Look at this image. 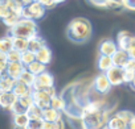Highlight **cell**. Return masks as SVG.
Returning a JSON list of instances; mask_svg holds the SVG:
<instances>
[{
    "label": "cell",
    "instance_id": "6da1fadb",
    "mask_svg": "<svg viewBox=\"0 0 135 129\" xmlns=\"http://www.w3.org/2000/svg\"><path fill=\"white\" fill-rule=\"evenodd\" d=\"M93 26L85 17H77L72 20L66 28V36L74 44H85L91 38Z\"/></svg>",
    "mask_w": 135,
    "mask_h": 129
},
{
    "label": "cell",
    "instance_id": "7a4b0ae2",
    "mask_svg": "<svg viewBox=\"0 0 135 129\" xmlns=\"http://www.w3.org/2000/svg\"><path fill=\"white\" fill-rule=\"evenodd\" d=\"M8 34L12 37H23V38H32L38 36V28L35 20L31 19H20L19 23L8 29Z\"/></svg>",
    "mask_w": 135,
    "mask_h": 129
},
{
    "label": "cell",
    "instance_id": "3957f363",
    "mask_svg": "<svg viewBox=\"0 0 135 129\" xmlns=\"http://www.w3.org/2000/svg\"><path fill=\"white\" fill-rule=\"evenodd\" d=\"M109 109L103 108L98 112L84 115L82 116V125L84 129H103L107 124L111 116H109Z\"/></svg>",
    "mask_w": 135,
    "mask_h": 129
},
{
    "label": "cell",
    "instance_id": "277c9868",
    "mask_svg": "<svg viewBox=\"0 0 135 129\" xmlns=\"http://www.w3.org/2000/svg\"><path fill=\"white\" fill-rule=\"evenodd\" d=\"M56 95L57 94H56V90H54V86H53V87H48V88H44V90H33L32 98H33V101H35L36 105L45 109V108L50 107L52 98L56 96Z\"/></svg>",
    "mask_w": 135,
    "mask_h": 129
},
{
    "label": "cell",
    "instance_id": "5b68a950",
    "mask_svg": "<svg viewBox=\"0 0 135 129\" xmlns=\"http://www.w3.org/2000/svg\"><path fill=\"white\" fill-rule=\"evenodd\" d=\"M45 12H46V8L40 2L35 0L33 3H31V4H28L23 8V17L37 21V20H40L45 16Z\"/></svg>",
    "mask_w": 135,
    "mask_h": 129
},
{
    "label": "cell",
    "instance_id": "8992f818",
    "mask_svg": "<svg viewBox=\"0 0 135 129\" xmlns=\"http://www.w3.org/2000/svg\"><path fill=\"white\" fill-rule=\"evenodd\" d=\"M111 87H113V84H111V82L109 80L106 73L98 74V75L94 78V80H93V88H94V91L98 92L99 95H106V94H109V92L111 91Z\"/></svg>",
    "mask_w": 135,
    "mask_h": 129
},
{
    "label": "cell",
    "instance_id": "52a82bcc",
    "mask_svg": "<svg viewBox=\"0 0 135 129\" xmlns=\"http://www.w3.org/2000/svg\"><path fill=\"white\" fill-rule=\"evenodd\" d=\"M109 80L111 82L113 87H117V86H122L124 82V69L123 67H118V66H114L111 67L107 73H106Z\"/></svg>",
    "mask_w": 135,
    "mask_h": 129
},
{
    "label": "cell",
    "instance_id": "ba28073f",
    "mask_svg": "<svg viewBox=\"0 0 135 129\" xmlns=\"http://www.w3.org/2000/svg\"><path fill=\"white\" fill-rule=\"evenodd\" d=\"M33 104H35V101H33L32 95H31V96H23V98H19V99L16 100L15 105L12 107L11 112H12L13 115H16V113H27L28 109H29Z\"/></svg>",
    "mask_w": 135,
    "mask_h": 129
},
{
    "label": "cell",
    "instance_id": "9c48e42d",
    "mask_svg": "<svg viewBox=\"0 0 135 129\" xmlns=\"http://www.w3.org/2000/svg\"><path fill=\"white\" fill-rule=\"evenodd\" d=\"M53 83H54V79H53V75L48 71L40 74L36 77V80H35V84H33V90H44V88H48V87H53Z\"/></svg>",
    "mask_w": 135,
    "mask_h": 129
},
{
    "label": "cell",
    "instance_id": "30bf717a",
    "mask_svg": "<svg viewBox=\"0 0 135 129\" xmlns=\"http://www.w3.org/2000/svg\"><path fill=\"white\" fill-rule=\"evenodd\" d=\"M118 49H119L118 47V44L115 41L110 40V38L102 40L99 42V45H98V51H99L101 55H110V57H113L117 53Z\"/></svg>",
    "mask_w": 135,
    "mask_h": 129
},
{
    "label": "cell",
    "instance_id": "8fae6325",
    "mask_svg": "<svg viewBox=\"0 0 135 129\" xmlns=\"http://www.w3.org/2000/svg\"><path fill=\"white\" fill-rule=\"evenodd\" d=\"M17 99L19 98L16 96V94L13 91L2 92V94H0V105H2V108L6 109V111H11Z\"/></svg>",
    "mask_w": 135,
    "mask_h": 129
},
{
    "label": "cell",
    "instance_id": "7c38bea8",
    "mask_svg": "<svg viewBox=\"0 0 135 129\" xmlns=\"http://www.w3.org/2000/svg\"><path fill=\"white\" fill-rule=\"evenodd\" d=\"M25 64L23 62H9L8 63V67H7V75H9L13 79H19L21 77V74L25 71Z\"/></svg>",
    "mask_w": 135,
    "mask_h": 129
},
{
    "label": "cell",
    "instance_id": "4fadbf2b",
    "mask_svg": "<svg viewBox=\"0 0 135 129\" xmlns=\"http://www.w3.org/2000/svg\"><path fill=\"white\" fill-rule=\"evenodd\" d=\"M130 59H131L130 54H128L126 50H123V49H118V50H117V53L113 55L114 66L123 67V69L127 66V63H128V61H130Z\"/></svg>",
    "mask_w": 135,
    "mask_h": 129
},
{
    "label": "cell",
    "instance_id": "5bb4252c",
    "mask_svg": "<svg viewBox=\"0 0 135 129\" xmlns=\"http://www.w3.org/2000/svg\"><path fill=\"white\" fill-rule=\"evenodd\" d=\"M132 38H134V36H132L131 33H128L127 30H120V32L118 33V36H117V44H118V47H119V49H123V50L127 51V49H128V46H130Z\"/></svg>",
    "mask_w": 135,
    "mask_h": 129
},
{
    "label": "cell",
    "instance_id": "9a60e30c",
    "mask_svg": "<svg viewBox=\"0 0 135 129\" xmlns=\"http://www.w3.org/2000/svg\"><path fill=\"white\" fill-rule=\"evenodd\" d=\"M107 125L110 126V129H128V122L118 112L110 117Z\"/></svg>",
    "mask_w": 135,
    "mask_h": 129
},
{
    "label": "cell",
    "instance_id": "2e32d148",
    "mask_svg": "<svg viewBox=\"0 0 135 129\" xmlns=\"http://www.w3.org/2000/svg\"><path fill=\"white\" fill-rule=\"evenodd\" d=\"M97 66H98L101 73H107L111 67H114L113 57H110V55H101L99 54L98 61H97Z\"/></svg>",
    "mask_w": 135,
    "mask_h": 129
},
{
    "label": "cell",
    "instance_id": "e0dca14e",
    "mask_svg": "<svg viewBox=\"0 0 135 129\" xmlns=\"http://www.w3.org/2000/svg\"><path fill=\"white\" fill-rule=\"evenodd\" d=\"M16 82H17L16 79L11 78V77L7 75V74H3L2 78H0V91H2V92H9V91H13Z\"/></svg>",
    "mask_w": 135,
    "mask_h": 129
},
{
    "label": "cell",
    "instance_id": "ac0fdd59",
    "mask_svg": "<svg viewBox=\"0 0 135 129\" xmlns=\"http://www.w3.org/2000/svg\"><path fill=\"white\" fill-rule=\"evenodd\" d=\"M13 92L16 94L17 98H23V96H31L33 94V87L17 80L16 84H15V88H13Z\"/></svg>",
    "mask_w": 135,
    "mask_h": 129
},
{
    "label": "cell",
    "instance_id": "d6986e66",
    "mask_svg": "<svg viewBox=\"0 0 135 129\" xmlns=\"http://www.w3.org/2000/svg\"><path fill=\"white\" fill-rule=\"evenodd\" d=\"M60 119H62V112L58 109H54L52 107L45 108L42 112V120L44 121H58Z\"/></svg>",
    "mask_w": 135,
    "mask_h": 129
},
{
    "label": "cell",
    "instance_id": "ffe728a7",
    "mask_svg": "<svg viewBox=\"0 0 135 129\" xmlns=\"http://www.w3.org/2000/svg\"><path fill=\"white\" fill-rule=\"evenodd\" d=\"M36 59L40 61V62L44 63V64H49L50 61H52V50H50L46 45L42 46V47L36 53Z\"/></svg>",
    "mask_w": 135,
    "mask_h": 129
},
{
    "label": "cell",
    "instance_id": "44dd1931",
    "mask_svg": "<svg viewBox=\"0 0 135 129\" xmlns=\"http://www.w3.org/2000/svg\"><path fill=\"white\" fill-rule=\"evenodd\" d=\"M12 49H13V37L7 33V36H4L0 40V53L8 54Z\"/></svg>",
    "mask_w": 135,
    "mask_h": 129
},
{
    "label": "cell",
    "instance_id": "7402d4cb",
    "mask_svg": "<svg viewBox=\"0 0 135 129\" xmlns=\"http://www.w3.org/2000/svg\"><path fill=\"white\" fill-rule=\"evenodd\" d=\"M46 44H45V41L42 40V37H40V36H36V37H32V38H29V46H28V50H31V51H33L35 54L42 47V46H45Z\"/></svg>",
    "mask_w": 135,
    "mask_h": 129
},
{
    "label": "cell",
    "instance_id": "603a6c76",
    "mask_svg": "<svg viewBox=\"0 0 135 129\" xmlns=\"http://www.w3.org/2000/svg\"><path fill=\"white\" fill-rule=\"evenodd\" d=\"M27 70H29L32 74H35L37 77V75H40V74H42V73L46 71V64H44V63H41L40 61L36 59L35 62H32L31 64H28Z\"/></svg>",
    "mask_w": 135,
    "mask_h": 129
},
{
    "label": "cell",
    "instance_id": "cb8c5ba5",
    "mask_svg": "<svg viewBox=\"0 0 135 129\" xmlns=\"http://www.w3.org/2000/svg\"><path fill=\"white\" fill-rule=\"evenodd\" d=\"M29 46V40L23 38V37H13V49L19 50L20 53H24L28 50Z\"/></svg>",
    "mask_w": 135,
    "mask_h": 129
},
{
    "label": "cell",
    "instance_id": "d4e9b609",
    "mask_svg": "<svg viewBox=\"0 0 135 129\" xmlns=\"http://www.w3.org/2000/svg\"><path fill=\"white\" fill-rule=\"evenodd\" d=\"M66 105H68V103H66V100L64 99V96H58V95H56V96L52 98V104H50L52 108L58 109V111H61V112H65Z\"/></svg>",
    "mask_w": 135,
    "mask_h": 129
},
{
    "label": "cell",
    "instance_id": "484cf974",
    "mask_svg": "<svg viewBox=\"0 0 135 129\" xmlns=\"http://www.w3.org/2000/svg\"><path fill=\"white\" fill-rule=\"evenodd\" d=\"M29 120H31V119H29V116H28L27 113H16V115H13V119H12L13 125L24 126V128H27Z\"/></svg>",
    "mask_w": 135,
    "mask_h": 129
},
{
    "label": "cell",
    "instance_id": "4316f807",
    "mask_svg": "<svg viewBox=\"0 0 135 129\" xmlns=\"http://www.w3.org/2000/svg\"><path fill=\"white\" fill-rule=\"evenodd\" d=\"M42 112H44L42 108H40L38 105L33 104V105L28 109L27 115L29 116L31 120H42Z\"/></svg>",
    "mask_w": 135,
    "mask_h": 129
},
{
    "label": "cell",
    "instance_id": "83f0119b",
    "mask_svg": "<svg viewBox=\"0 0 135 129\" xmlns=\"http://www.w3.org/2000/svg\"><path fill=\"white\" fill-rule=\"evenodd\" d=\"M17 80H20V82H23V83H25V84H28V86L33 87L35 80H36V75H35V74H32L29 70H27V69H25V71L21 74V77H20Z\"/></svg>",
    "mask_w": 135,
    "mask_h": 129
},
{
    "label": "cell",
    "instance_id": "f1b7e54d",
    "mask_svg": "<svg viewBox=\"0 0 135 129\" xmlns=\"http://www.w3.org/2000/svg\"><path fill=\"white\" fill-rule=\"evenodd\" d=\"M42 129H65V121L64 119H60L58 121H44Z\"/></svg>",
    "mask_w": 135,
    "mask_h": 129
},
{
    "label": "cell",
    "instance_id": "f546056e",
    "mask_svg": "<svg viewBox=\"0 0 135 129\" xmlns=\"http://www.w3.org/2000/svg\"><path fill=\"white\" fill-rule=\"evenodd\" d=\"M36 61V54L31 50H27L24 53H21V62L25 64V67L28 66V64H31L32 62Z\"/></svg>",
    "mask_w": 135,
    "mask_h": 129
},
{
    "label": "cell",
    "instance_id": "4dcf8cb0",
    "mask_svg": "<svg viewBox=\"0 0 135 129\" xmlns=\"http://www.w3.org/2000/svg\"><path fill=\"white\" fill-rule=\"evenodd\" d=\"M8 63H9V61H8V58H7V54L0 53V73H2V75L7 73Z\"/></svg>",
    "mask_w": 135,
    "mask_h": 129
},
{
    "label": "cell",
    "instance_id": "1f68e13d",
    "mask_svg": "<svg viewBox=\"0 0 135 129\" xmlns=\"http://www.w3.org/2000/svg\"><path fill=\"white\" fill-rule=\"evenodd\" d=\"M7 58H8L9 62H21V53L16 49H12L7 54Z\"/></svg>",
    "mask_w": 135,
    "mask_h": 129
},
{
    "label": "cell",
    "instance_id": "d6a6232c",
    "mask_svg": "<svg viewBox=\"0 0 135 129\" xmlns=\"http://www.w3.org/2000/svg\"><path fill=\"white\" fill-rule=\"evenodd\" d=\"M134 79H135V70L126 67V69H124V82H126L127 84H131Z\"/></svg>",
    "mask_w": 135,
    "mask_h": 129
},
{
    "label": "cell",
    "instance_id": "836d02e7",
    "mask_svg": "<svg viewBox=\"0 0 135 129\" xmlns=\"http://www.w3.org/2000/svg\"><path fill=\"white\" fill-rule=\"evenodd\" d=\"M44 120H29L27 129H42Z\"/></svg>",
    "mask_w": 135,
    "mask_h": 129
},
{
    "label": "cell",
    "instance_id": "e575fe53",
    "mask_svg": "<svg viewBox=\"0 0 135 129\" xmlns=\"http://www.w3.org/2000/svg\"><path fill=\"white\" fill-rule=\"evenodd\" d=\"M88 2L94 6V7H98V8H107L109 7V3L110 0H88Z\"/></svg>",
    "mask_w": 135,
    "mask_h": 129
},
{
    "label": "cell",
    "instance_id": "d590c367",
    "mask_svg": "<svg viewBox=\"0 0 135 129\" xmlns=\"http://www.w3.org/2000/svg\"><path fill=\"white\" fill-rule=\"evenodd\" d=\"M122 2H123L124 9H128V11H135V0H122Z\"/></svg>",
    "mask_w": 135,
    "mask_h": 129
},
{
    "label": "cell",
    "instance_id": "8d00e7d4",
    "mask_svg": "<svg viewBox=\"0 0 135 129\" xmlns=\"http://www.w3.org/2000/svg\"><path fill=\"white\" fill-rule=\"evenodd\" d=\"M37 2H40L46 9H52V8H54V7L57 6L53 0H37Z\"/></svg>",
    "mask_w": 135,
    "mask_h": 129
},
{
    "label": "cell",
    "instance_id": "74e56055",
    "mask_svg": "<svg viewBox=\"0 0 135 129\" xmlns=\"http://www.w3.org/2000/svg\"><path fill=\"white\" fill-rule=\"evenodd\" d=\"M19 2L21 3V6L23 7H25V6H28V4H31V3H33L35 0H19Z\"/></svg>",
    "mask_w": 135,
    "mask_h": 129
},
{
    "label": "cell",
    "instance_id": "f35d334b",
    "mask_svg": "<svg viewBox=\"0 0 135 129\" xmlns=\"http://www.w3.org/2000/svg\"><path fill=\"white\" fill-rule=\"evenodd\" d=\"M128 129H135V117L130 121V124H128Z\"/></svg>",
    "mask_w": 135,
    "mask_h": 129
},
{
    "label": "cell",
    "instance_id": "ab89813d",
    "mask_svg": "<svg viewBox=\"0 0 135 129\" xmlns=\"http://www.w3.org/2000/svg\"><path fill=\"white\" fill-rule=\"evenodd\" d=\"M13 129H27L24 126H17V125H13Z\"/></svg>",
    "mask_w": 135,
    "mask_h": 129
},
{
    "label": "cell",
    "instance_id": "60d3db41",
    "mask_svg": "<svg viewBox=\"0 0 135 129\" xmlns=\"http://www.w3.org/2000/svg\"><path fill=\"white\" fill-rule=\"evenodd\" d=\"M130 86H131V88H132V90H134V91H135V79H134V80H132V83H131V84H130Z\"/></svg>",
    "mask_w": 135,
    "mask_h": 129
},
{
    "label": "cell",
    "instance_id": "b9f144b4",
    "mask_svg": "<svg viewBox=\"0 0 135 129\" xmlns=\"http://www.w3.org/2000/svg\"><path fill=\"white\" fill-rule=\"evenodd\" d=\"M53 2H54L56 4H60V3H64V2H65V0H53Z\"/></svg>",
    "mask_w": 135,
    "mask_h": 129
},
{
    "label": "cell",
    "instance_id": "7bdbcfd3",
    "mask_svg": "<svg viewBox=\"0 0 135 129\" xmlns=\"http://www.w3.org/2000/svg\"><path fill=\"white\" fill-rule=\"evenodd\" d=\"M103 129H110V126H109V125H106V126H105Z\"/></svg>",
    "mask_w": 135,
    "mask_h": 129
}]
</instances>
